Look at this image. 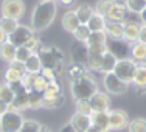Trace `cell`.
<instances>
[{"label":"cell","mask_w":146,"mask_h":132,"mask_svg":"<svg viewBox=\"0 0 146 132\" xmlns=\"http://www.w3.org/2000/svg\"><path fill=\"white\" fill-rule=\"evenodd\" d=\"M58 14V3L56 2H39L31 11V28L36 33L47 30L53 23Z\"/></svg>","instance_id":"1"},{"label":"cell","mask_w":146,"mask_h":132,"mask_svg":"<svg viewBox=\"0 0 146 132\" xmlns=\"http://www.w3.org/2000/svg\"><path fill=\"white\" fill-rule=\"evenodd\" d=\"M98 92V84H96L95 78L90 73L82 76L81 79L70 82V93L75 101L78 99H90L95 93Z\"/></svg>","instance_id":"2"},{"label":"cell","mask_w":146,"mask_h":132,"mask_svg":"<svg viewBox=\"0 0 146 132\" xmlns=\"http://www.w3.org/2000/svg\"><path fill=\"white\" fill-rule=\"evenodd\" d=\"M40 58V62H42V68H51V70H56L58 73L62 70V65H64V51L61 48L54 47H40V50L37 51Z\"/></svg>","instance_id":"3"},{"label":"cell","mask_w":146,"mask_h":132,"mask_svg":"<svg viewBox=\"0 0 146 132\" xmlns=\"http://www.w3.org/2000/svg\"><path fill=\"white\" fill-rule=\"evenodd\" d=\"M23 121H25V118H23L22 112L8 110L0 117V132H19Z\"/></svg>","instance_id":"4"},{"label":"cell","mask_w":146,"mask_h":132,"mask_svg":"<svg viewBox=\"0 0 146 132\" xmlns=\"http://www.w3.org/2000/svg\"><path fill=\"white\" fill-rule=\"evenodd\" d=\"M137 65L138 64L135 61H132L131 58L118 59L115 68H113V73H115L123 82H126V84L129 86V84H132V79H134L135 70H137Z\"/></svg>","instance_id":"5"},{"label":"cell","mask_w":146,"mask_h":132,"mask_svg":"<svg viewBox=\"0 0 146 132\" xmlns=\"http://www.w3.org/2000/svg\"><path fill=\"white\" fill-rule=\"evenodd\" d=\"M107 51L106 44L104 45H87V62L86 67L87 70L100 72L103 64V54Z\"/></svg>","instance_id":"6"},{"label":"cell","mask_w":146,"mask_h":132,"mask_svg":"<svg viewBox=\"0 0 146 132\" xmlns=\"http://www.w3.org/2000/svg\"><path fill=\"white\" fill-rule=\"evenodd\" d=\"M0 13L3 17L20 20L25 14V3H23V0H2Z\"/></svg>","instance_id":"7"},{"label":"cell","mask_w":146,"mask_h":132,"mask_svg":"<svg viewBox=\"0 0 146 132\" xmlns=\"http://www.w3.org/2000/svg\"><path fill=\"white\" fill-rule=\"evenodd\" d=\"M103 86H104V89H106V92L109 93V95H123L127 90V87H129V86L121 81L113 72L106 73L103 76Z\"/></svg>","instance_id":"8"},{"label":"cell","mask_w":146,"mask_h":132,"mask_svg":"<svg viewBox=\"0 0 146 132\" xmlns=\"http://www.w3.org/2000/svg\"><path fill=\"white\" fill-rule=\"evenodd\" d=\"M34 33H36V31L31 28V27H28V25H19L16 28L14 33H11L8 36V42H11L14 47H23Z\"/></svg>","instance_id":"9"},{"label":"cell","mask_w":146,"mask_h":132,"mask_svg":"<svg viewBox=\"0 0 146 132\" xmlns=\"http://www.w3.org/2000/svg\"><path fill=\"white\" fill-rule=\"evenodd\" d=\"M129 115L123 109H112L109 110V123L112 131H121L129 126Z\"/></svg>","instance_id":"10"},{"label":"cell","mask_w":146,"mask_h":132,"mask_svg":"<svg viewBox=\"0 0 146 132\" xmlns=\"http://www.w3.org/2000/svg\"><path fill=\"white\" fill-rule=\"evenodd\" d=\"M93 112H109L110 110V95L107 92H98L89 99Z\"/></svg>","instance_id":"11"},{"label":"cell","mask_w":146,"mask_h":132,"mask_svg":"<svg viewBox=\"0 0 146 132\" xmlns=\"http://www.w3.org/2000/svg\"><path fill=\"white\" fill-rule=\"evenodd\" d=\"M107 51L113 54L117 59H126L129 56V50H131V45L126 42V40H113V39H107L106 42Z\"/></svg>","instance_id":"12"},{"label":"cell","mask_w":146,"mask_h":132,"mask_svg":"<svg viewBox=\"0 0 146 132\" xmlns=\"http://www.w3.org/2000/svg\"><path fill=\"white\" fill-rule=\"evenodd\" d=\"M127 14H129V11H127L124 2H118V0H115V3H113V5L110 6V9L107 11L106 20L107 22H124Z\"/></svg>","instance_id":"13"},{"label":"cell","mask_w":146,"mask_h":132,"mask_svg":"<svg viewBox=\"0 0 146 132\" xmlns=\"http://www.w3.org/2000/svg\"><path fill=\"white\" fill-rule=\"evenodd\" d=\"M140 28L141 23L138 22H124V34L123 40H126L129 45L138 42V36H140Z\"/></svg>","instance_id":"14"},{"label":"cell","mask_w":146,"mask_h":132,"mask_svg":"<svg viewBox=\"0 0 146 132\" xmlns=\"http://www.w3.org/2000/svg\"><path fill=\"white\" fill-rule=\"evenodd\" d=\"M68 123L76 132H86L92 126V118H90V115H82V113L76 112L75 115H72Z\"/></svg>","instance_id":"15"},{"label":"cell","mask_w":146,"mask_h":132,"mask_svg":"<svg viewBox=\"0 0 146 132\" xmlns=\"http://www.w3.org/2000/svg\"><path fill=\"white\" fill-rule=\"evenodd\" d=\"M129 58L137 64L146 65V44H141V42L132 44L129 50Z\"/></svg>","instance_id":"16"},{"label":"cell","mask_w":146,"mask_h":132,"mask_svg":"<svg viewBox=\"0 0 146 132\" xmlns=\"http://www.w3.org/2000/svg\"><path fill=\"white\" fill-rule=\"evenodd\" d=\"M92 124L98 127L101 132H110V123H109V112H93L92 115Z\"/></svg>","instance_id":"17"},{"label":"cell","mask_w":146,"mask_h":132,"mask_svg":"<svg viewBox=\"0 0 146 132\" xmlns=\"http://www.w3.org/2000/svg\"><path fill=\"white\" fill-rule=\"evenodd\" d=\"M9 110H17V112H23V110L30 109V103H28V92L23 90L20 93H16L13 103L9 104Z\"/></svg>","instance_id":"18"},{"label":"cell","mask_w":146,"mask_h":132,"mask_svg":"<svg viewBox=\"0 0 146 132\" xmlns=\"http://www.w3.org/2000/svg\"><path fill=\"white\" fill-rule=\"evenodd\" d=\"M132 86L140 93L146 92V65H140V64L137 65L134 79H132Z\"/></svg>","instance_id":"19"},{"label":"cell","mask_w":146,"mask_h":132,"mask_svg":"<svg viewBox=\"0 0 146 132\" xmlns=\"http://www.w3.org/2000/svg\"><path fill=\"white\" fill-rule=\"evenodd\" d=\"M106 34L109 39L121 40L124 34V22H107L106 25Z\"/></svg>","instance_id":"20"},{"label":"cell","mask_w":146,"mask_h":132,"mask_svg":"<svg viewBox=\"0 0 146 132\" xmlns=\"http://www.w3.org/2000/svg\"><path fill=\"white\" fill-rule=\"evenodd\" d=\"M72 58L76 64H84L87 62V45L82 42H75L72 45Z\"/></svg>","instance_id":"21"},{"label":"cell","mask_w":146,"mask_h":132,"mask_svg":"<svg viewBox=\"0 0 146 132\" xmlns=\"http://www.w3.org/2000/svg\"><path fill=\"white\" fill-rule=\"evenodd\" d=\"M87 73H89V70L84 64H76V62H73V64H70L67 67V76L70 79V82L76 81V79H81L82 76H86Z\"/></svg>","instance_id":"22"},{"label":"cell","mask_w":146,"mask_h":132,"mask_svg":"<svg viewBox=\"0 0 146 132\" xmlns=\"http://www.w3.org/2000/svg\"><path fill=\"white\" fill-rule=\"evenodd\" d=\"M79 25H81V23H79L78 17H76V14H75V9H73V11H67L64 16H62V27H64L65 31L73 33Z\"/></svg>","instance_id":"23"},{"label":"cell","mask_w":146,"mask_h":132,"mask_svg":"<svg viewBox=\"0 0 146 132\" xmlns=\"http://www.w3.org/2000/svg\"><path fill=\"white\" fill-rule=\"evenodd\" d=\"M40 70H42V62H40V58H39V54H37V53H33L25 61V72H27V73L37 75V73H40Z\"/></svg>","instance_id":"24"},{"label":"cell","mask_w":146,"mask_h":132,"mask_svg":"<svg viewBox=\"0 0 146 132\" xmlns=\"http://www.w3.org/2000/svg\"><path fill=\"white\" fill-rule=\"evenodd\" d=\"M93 8L90 5H87V3H82V5H79L78 8L75 9V14L76 17H78L79 23H84V25H87V22L90 20V17L93 16Z\"/></svg>","instance_id":"25"},{"label":"cell","mask_w":146,"mask_h":132,"mask_svg":"<svg viewBox=\"0 0 146 132\" xmlns=\"http://www.w3.org/2000/svg\"><path fill=\"white\" fill-rule=\"evenodd\" d=\"M42 95H44V99H53L56 96L64 95V93H62L61 84L58 81H48V84H47V87H45Z\"/></svg>","instance_id":"26"},{"label":"cell","mask_w":146,"mask_h":132,"mask_svg":"<svg viewBox=\"0 0 146 132\" xmlns=\"http://www.w3.org/2000/svg\"><path fill=\"white\" fill-rule=\"evenodd\" d=\"M16 48L11 42H5V44H2L0 45V59L2 61H5V62H13L14 61V58H16Z\"/></svg>","instance_id":"27"},{"label":"cell","mask_w":146,"mask_h":132,"mask_svg":"<svg viewBox=\"0 0 146 132\" xmlns=\"http://www.w3.org/2000/svg\"><path fill=\"white\" fill-rule=\"evenodd\" d=\"M118 59L113 56L110 51H106V53L103 54V64H101V73L106 75V73H110V72H113V68H115Z\"/></svg>","instance_id":"28"},{"label":"cell","mask_w":146,"mask_h":132,"mask_svg":"<svg viewBox=\"0 0 146 132\" xmlns=\"http://www.w3.org/2000/svg\"><path fill=\"white\" fill-rule=\"evenodd\" d=\"M106 25H107L106 17L96 14V13H93V16L90 17V20L87 22V27L90 31H104L106 30Z\"/></svg>","instance_id":"29"},{"label":"cell","mask_w":146,"mask_h":132,"mask_svg":"<svg viewBox=\"0 0 146 132\" xmlns=\"http://www.w3.org/2000/svg\"><path fill=\"white\" fill-rule=\"evenodd\" d=\"M22 73L20 72H17L16 68H13V67H6V70H5V73H3V79H5V82L8 86H11V84H16V82H20L22 81Z\"/></svg>","instance_id":"30"},{"label":"cell","mask_w":146,"mask_h":132,"mask_svg":"<svg viewBox=\"0 0 146 132\" xmlns=\"http://www.w3.org/2000/svg\"><path fill=\"white\" fill-rule=\"evenodd\" d=\"M20 23H19V20H16V19H11V17H0V28H2L3 31H5L6 34H11V33H14L16 28L19 27Z\"/></svg>","instance_id":"31"},{"label":"cell","mask_w":146,"mask_h":132,"mask_svg":"<svg viewBox=\"0 0 146 132\" xmlns=\"http://www.w3.org/2000/svg\"><path fill=\"white\" fill-rule=\"evenodd\" d=\"M28 103H30V109L33 110L44 109V95L31 90V92H28Z\"/></svg>","instance_id":"32"},{"label":"cell","mask_w":146,"mask_h":132,"mask_svg":"<svg viewBox=\"0 0 146 132\" xmlns=\"http://www.w3.org/2000/svg\"><path fill=\"white\" fill-rule=\"evenodd\" d=\"M107 39L109 37H107L106 31H92L86 45H104L107 42Z\"/></svg>","instance_id":"33"},{"label":"cell","mask_w":146,"mask_h":132,"mask_svg":"<svg viewBox=\"0 0 146 132\" xmlns=\"http://www.w3.org/2000/svg\"><path fill=\"white\" fill-rule=\"evenodd\" d=\"M124 5H126L127 11H129L131 14H140V13L146 8L145 0H124Z\"/></svg>","instance_id":"34"},{"label":"cell","mask_w":146,"mask_h":132,"mask_svg":"<svg viewBox=\"0 0 146 132\" xmlns=\"http://www.w3.org/2000/svg\"><path fill=\"white\" fill-rule=\"evenodd\" d=\"M90 33L92 31L89 30V27L87 25H84V23H81V25L78 27L75 31H73V37L76 39V42H82V44H86L87 42V39H89V36H90Z\"/></svg>","instance_id":"35"},{"label":"cell","mask_w":146,"mask_h":132,"mask_svg":"<svg viewBox=\"0 0 146 132\" xmlns=\"http://www.w3.org/2000/svg\"><path fill=\"white\" fill-rule=\"evenodd\" d=\"M13 98H14V92L11 90V87L6 82H2L0 84V101L6 103L9 106L13 103Z\"/></svg>","instance_id":"36"},{"label":"cell","mask_w":146,"mask_h":132,"mask_svg":"<svg viewBox=\"0 0 146 132\" xmlns=\"http://www.w3.org/2000/svg\"><path fill=\"white\" fill-rule=\"evenodd\" d=\"M115 3V0H98V2L95 3V8H93V11L96 13V14L106 17L107 11L110 9V6Z\"/></svg>","instance_id":"37"},{"label":"cell","mask_w":146,"mask_h":132,"mask_svg":"<svg viewBox=\"0 0 146 132\" xmlns=\"http://www.w3.org/2000/svg\"><path fill=\"white\" fill-rule=\"evenodd\" d=\"M129 132H146V118H134L127 126Z\"/></svg>","instance_id":"38"},{"label":"cell","mask_w":146,"mask_h":132,"mask_svg":"<svg viewBox=\"0 0 146 132\" xmlns=\"http://www.w3.org/2000/svg\"><path fill=\"white\" fill-rule=\"evenodd\" d=\"M75 106L78 113H82V115H92L93 113L89 99H78V101H75Z\"/></svg>","instance_id":"39"},{"label":"cell","mask_w":146,"mask_h":132,"mask_svg":"<svg viewBox=\"0 0 146 132\" xmlns=\"http://www.w3.org/2000/svg\"><path fill=\"white\" fill-rule=\"evenodd\" d=\"M42 124L36 120H25L22 124V127L19 129V132H39Z\"/></svg>","instance_id":"40"},{"label":"cell","mask_w":146,"mask_h":132,"mask_svg":"<svg viewBox=\"0 0 146 132\" xmlns=\"http://www.w3.org/2000/svg\"><path fill=\"white\" fill-rule=\"evenodd\" d=\"M23 47L28 48L31 53H37V51L40 50V47H42V42H40V39H39V36H37V33H34L33 36H31L30 39H28V42L23 45Z\"/></svg>","instance_id":"41"},{"label":"cell","mask_w":146,"mask_h":132,"mask_svg":"<svg viewBox=\"0 0 146 132\" xmlns=\"http://www.w3.org/2000/svg\"><path fill=\"white\" fill-rule=\"evenodd\" d=\"M65 101V98H64V95H61V96H56V98H53V99H44V109H59V107L64 104Z\"/></svg>","instance_id":"42"},{"label":"cell","mask_w":146,"mask_h":132,"mask_svg":"<svg viewBox=\"0 0 146 132\" xmlns=\"http://www.w3.org/2000/svg\"><path fill=\"white\" fill-rule=\"evenodd\" d=\"M47 84H48L47 79H45L40 73H37L36 78H34L33 90H34V92H37V93H44V90H45V87H47Z\"/></svg>","instance_id":"43"},{"label":"cell","mask_w":146,"mask_h":132,"mask_svg":"<svg viewBox=\"0 0 146 132\" xmlns=\"http://www.w3.org/2000/svg\"><path fill=\"white\" fill-rule=\"evenodd\" d=\"M31 51L28 50V48H25V47H17L16 48V58H14V61H19V62H23L25 64V61L31 56Z\"/></svg>","instance_id":"44"},{"label":"cell","mask_w":146,"mask_h":132,"mask_svg":"<svg viewBox=\"0 0 146 132\" xmlns=\"http://www.w3.org/2000/svg\"><path fill=\"white\" fill-rule=\"evenodd\" d=\"M34 78H36V75H33V73H25L22 76V86L27 92H31V90H33Z\"/></svg>","instance_id":"45"},{"label":"cell","mask_w":146,"mask_h":132,"mask_svg":"<svg viewBox=\"0 0 146 132\" xmlns=\"http://www.w3.org/2000/svg\"><path fill=\"white\" fill-rule=\"evenodd\" d=\"M40 75H42L47 81H58V76H59L58 72L51 70V68H42V70H40Z\"/></svg>","instance_id":"46"},{"label":"cell","mask_w":146,"mask_h":132,"mask_svg":"<svg viewBox=\"0 0 146 132\" xmlns=\"http://www.w3.org/2000/svg\"><path fill=\"white\" fill-rule=\"evenodd\" d=\"M9 67H13V68H16L17 72H20L22 75H25L27 72H25V64L23 62H19V61H13V62H9Z\"/></svg>","instance_id":"47"},{"label":"cell","mask_w":146,"mask_h":132,"mask_svg":"<svg viewBox=\"0 0 146 132\" xmlns=\"http://www.w3.org/2000/svg\"><path fill=\"white\" fill-rule=\"evenodd\" d=\"M138 42L146 44V25H141V28H140V36H138Z\"/></svg>","instance_id":"48"},{"label":"cell","mask_w":146,"mask_h":132,"mask_svg":"<svg viewBox=\"0 0 146 132\" xmlns=\"http://www.w3.org/2000/svg\"><path fill=\"white\" fill-rule=\"evenodd\" d=\"M5 42H8V34H6L5 31L0 28V45L5 44Z\"/></svg>","instance_id":"49"},{"label":"cell","mask_w":146,"mask_h":132,"mask_svg":"<svg viewBox=\"0 0 146 132\" xmlns=\"http://www.w3.org/2000/svg\"><path fill=\"white\" fill-rule=\"evenodd\" d=\"M8 110H9L8 104H6V103H3V101H0V117H2L5 112H8Z\"/></svg>","instance_id":"50"},{"label":"cell","mask_w":146,"mask_h":132,"mask_svg":"<svg viewBox=\"0 0 146 132\" xmlns=\"http://www.w3.org/2000/svg\"><path fill=\"white\" fill-rule=\"evenodd\" d=\"M59 132H76V131L70 126V123H67V124H64V126L59 129Z\"/></svg>","instance_id":"51"},{"label":"cell","mask_w":146,"mask_h":132,"mask_svg":"<svg viewBox=\"0 0 146 132\" xmlns=\"http://www.w3.org/2000/svg\"><path fill=\"white\" fill-rule=\"evenodd\" d=\"M138 17H140V22H141V25H146V8L143 9V11L138 14Z\"/></svg>","instance_id":"52"},{"label":"cell","mask_w":146,"mask_h":132,"mask_svg":"<svg viewBox=\"0 0 146 132\" xmlns=\"http://www.w3.org/2000/svg\"><path fill=\"white\" fill-rule=\"evenodd\" d=\"M76 0H58L56 3H61V5H64V6H68V5H72V3H75Z\"/></svg>","instance_id":"53"},{"label":"cell","mask_w":146,"mask_h":132,"mask_svg":"<svg viewBox=\"0 0 146 132\" xmlns=\"http://www.w3.org/2000/svg\"><path fill=\"white\" fill-rule=\"evenodd\" d=\"M86 132H101V131H100L98 127H95V126H93V124H92V126H90V127H89V129L86 131Z\"/></svg>","instance_id":"54"},{"label":"cell","mask_w":146,"mask_h":132,"mask_svg":"<svg viewBox=\"0 0 146 132\" xmlns=\"http://www.w3.org/2000/svg\"><path fill=\"white\" fill-rule=\"evenodd\" d=\"M39 132H51V129H50V127H47V126H42Z\"/></svg>","instance_id":"55"},{"label":"cell","mask_w":146,"mask_h":132,"mask_svg":"<svg viewBox=\"0 0 146 132\" xmlns=\"http://www.w3.org/2000/svg\"><path fill=\"white\" fill-rule=\"evenodd\" d=\"M40 2H58V0H40Z\"/></svg>","instance_id":"56"},{"label":"cell","mask_w":146,"mask_h":132,"mask_svg":"<svg viewBox=\"0 0 146 132\" xmlns=\"http://www.w3.org/2000/svg\"><path fill=\"white\" fill-rule=\"evenodd\" d=\"M145 2H146V0H145Z\"/></svg>","instance_id":"57"}]
</instances>
